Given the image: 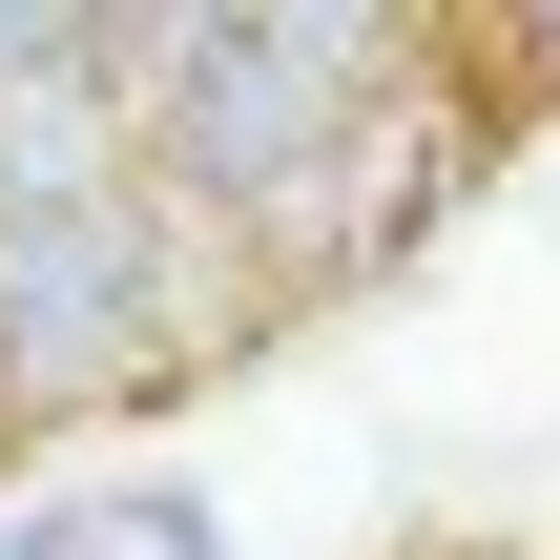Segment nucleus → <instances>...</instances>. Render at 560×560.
I'll return each instance as SVG.
<instances>
[{
  "instance_id": "obj_4",
  "label": "nucleus",
  "mask_w": 560,
  "mask_h": 560,
  "mask_svg": "<svg viewBox=\"0 0 560 560\" xmlns=\"http://www.w3.org/2000/svg\"><path fill=\"white\" fill-rule=\"evenodd\" d=\"M21 42H42V0H0V62H21Z\"/></svg>"
},
{
  "instance_id": "obj_1",
  "label": "nucleus",
  "mask_w": 560,
  "mask_h": 560,
  "mask_svg": "<svg viewBox=\"0 0 560 560\" xmlns=\"http://www.w3.org/2000/svg\"><path fill=\"white\" fill-rule=\"evenodd\" d=\"M145 83V187L229 229V270L270 312L395 270L457 208V21H353V0H187L125 21Z\"/></svg>"
},
{
  "instance_id": "obj_3",
  "label": "nucleus",
  "mask_w": 560,
  "mask_h": 560,
  "mask_svg": "<svg viewBox=\"0 0 560 560\" xmlns=\"http://www.w3.org/2000/svg\"><path fill=\"white\" fill-rule=\"evenodd\" d=\"M0 560H229V499H187V478H42Z\"/></svg>"
},
{
  "instance_id": "obj_2",
  "label": "nucleus",
  "mask_w": 560,
  "mask_h": 560,
  "mask_svg": "<svg viewBox=\"0 0 560 560\" xmlns=\"http://www.w3.org/2000/svg\"><path fill=\"white\" fill-rule=\"evenodd\" d=\"M270 291L229 270L208 208L125 187V208H0V436H83L208 353H249Z\"/></svg>"
}]
</instances>
